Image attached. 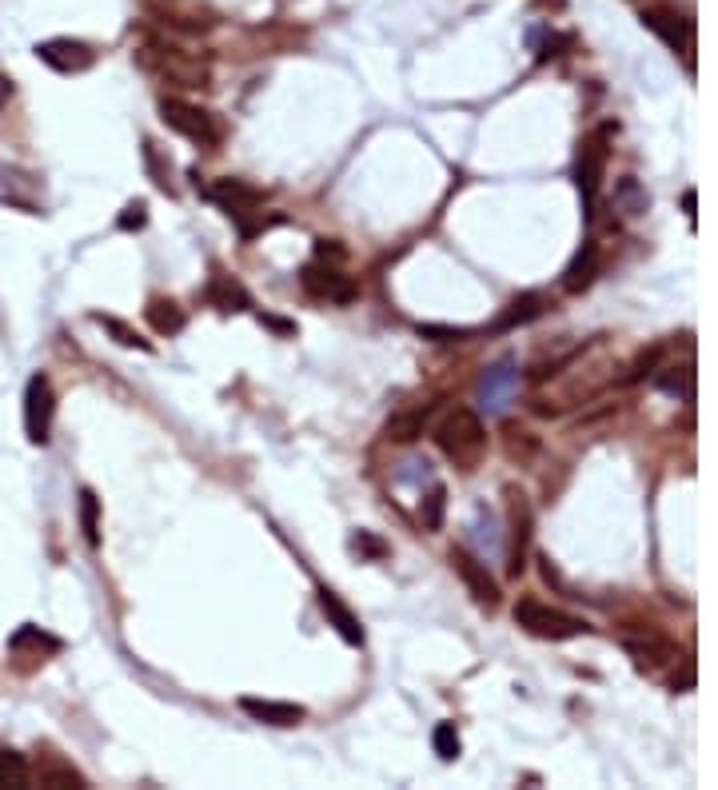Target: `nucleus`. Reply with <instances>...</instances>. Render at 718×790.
I'll list each match as a JSON object with an SVG mask.
<instances>
[{"mask_svg":"<svg viewBox=\"0 0 718 790\" xmlns=\"http://www.w3.org/2000/svg\"><path fill=\"white\" fill-rule=\"evenodd\" d=\"M435 443L439 451L459 467V471H475L479 459L487 455V427L479 419V411L471 407H451L439 427H435Z\"/></svg>","mask_w":718,"mask_h":790,"instance_id":"1","label":"nucleus"},{"mask_svg":"<svg viewBox=\"0 0 718 790\" xmlns=\"http://www.w3.org/2000/svg\"><path fill=\"white\" fill-rule=\"evenodd\" d=\"M208 192V200L212 204H220L224 212H228V220L240 228V240H256L260 232H268L272 224H284V216H264L260 208H264V192L260 188H252V184H244V180H216L212 188H204Z\"/></svg>","mask_w":718,"mask_h":790,"instance_id":"2","label":"nucleus"},{"mask_svg":"<svg viewBox=\"0 0 718 790\" xmlns=\"http://www.w3.org/2000/svg\"><path fill=\"white\" fill-rule=\"evenodd\" d=\"M515 623H519L527 635H535V639H551V643L579 639V635H587V631H591V623H587V619L567 615V611H559V607H547V603H539V599H519V603H515Z\"/></svg>","mask_w":718,"mask_h":790,"instance_id":"3","label":"nucleus"},{"mask_svg":"<svg viewBox=\"0 0 718 790\" xmlns=\"http://www.w3.org/2000/svg\"><path fill=\"white\" fill-rule=\"evenodd\" d=\"M160 120H164L172 132H180L184 140L200 144V148H216V144L224 140L220 120H216L208 108H200V104H192V100H180V96H164V100H160Z\"/></svg>","mask_w":718,"mask_h":790,"instance_id":"4","label":"nucleus"},{"mask_svg":"<svg viewBox=\"0 0 718 790\" xmlns=\"http://www.w3.org/2000/svg\"><path fill=\"white\" fill-rule=\"evenodd\" d=\"M607 140H611V128H599L579 144V156H575V184H579L587 220L595 216V200H599V188H603V172H607V156H611Z\"/></svg>","mask_w":718,"mask_h":790,"instance_id":"5","label":"nucleus"},{"mask_svg":"<svg viewBox=\"0 0 718 790\" xmlns=\"http://www.w3.org/2000/svg\"><path fill=\"white\" fill-rule=\"evenodd\" d=\"M140 60H144V68L160 72V76L172 80V84H184V88H204V84H208V64L184 56V52L172 48V44H156V40H152V44L140 52Z\"/></svg>","mask_w":718,"mask_h":790,"instance_id":"6","label":"nucleus"},{"mask_svg":"<svg viewBox=\"0 0 718 790\" xmlns=\"http://www.w3.org/2000/svg\"><path fill=\"white\" fill-rule=\"evenodd\" d=\"M52 415H56V395H52L48 376H32L24 384V435H28V443H36V447L48 443Z\"/></svg>","mask_w":718,"mask_h":790,"instance_id":"7","label":"nucleus"},{"mask_svg":"<svg viewBox=\"0 0 718 790\" xmlns=\"http://www.w3.org/2000/svg\"><path fill=\"white\" fill-rule=\"evenodd\" d=\"M300 284H304V292H308V296L328 300V304H352V300L359 296L356 280H352V276H344V272H340V264H324V260L308 264V268L300 272Z\"/></svg>","mask_w":718,"mask_h":790,"instance_id":"8","label":"nucleus"},{"mask_svg":"<svg viewBox=\"0 0 718 790\" xmlns=\"http://www.w3.org/2000/svg\"><path fill=\"white\" fill-rule=\"evenodd\" d=\"M36 56L52 68V72H60V76H80V72H88L92 64H96V52H92V44H84V40H72V36H52V40H40L36 44Z\"/></svg>","mask_w":718,"mask_h":790,"instance_id":"9","label":"nucleus"},{"mask_svg":"<svg viewBox=\"0 0 718 790\" xmlns=\"http://www.w3.org/2000/svg\"><path fill=\"white\" fill-rule=\"evenodd\" d=\"M515 388H519V368H515L511 360H503V364H495V368H487V372L479 376V384H475V403H479L487 415H499V411L511 403Z\"/></svg>","mask_w":718,"mask_h":790,"instance_id":"10","label":"nucleus"},{"mask_svg":"<svg viewBox=\"0 0 718 790\" xmlns=\"http://www.w3.org/2000/svg\"><path fill=\"white\" fill-rule=\"evenodd\" d=\"M451 567L459 571L463 587L471 591V599H475L479 607H499V583L491 579L487 563H479L467 547H451Z\"/></svg>","mask_w":718,"mask_h":790,"instance_id":"11","label":"nucleus"},{"mask_svg":"<svg viewBox=\"0 0 718 790\" xmlns=\"http://www.w3.org/2000/svg\"><path fill=\"white\" fill-rule=\"evenodd\" d=\"M0 200L12 204V208H24L32 216L44 212V204H40V180L28 176L24 168H12V164H0Z\"/></svg>","mask_w":718,"mask_h":790,"instance_id":"12","label":"nucleus"},{"mask_svg":"<svg viewBox=\"0 0 718 790\" xmlns=\"http://www.w3.org/2000/svg\"><path fill=\"white\" fill-rule=\"evenodd\" d=\"M316 599H320V611L328 615V623L340 631V639L348 643V647H363V627H359V619H356V611L332 591V587H320L316 591Z\"/></svg>","mask_w":718,"mask_h":790,"instance_id":"13","label":"nucleus"},{"mask_svg":"<svg viewBox=\"0 0 718 790\" xmlns=\"http://www.w3.org/2000/svg\"><path fill=\"white\" fill-rule=\"evenodd\" d=\"M643 24L655 36H663L667 48H675V52H687L691 48V24L675 8H643Z\"/></svg>","mask_w":718,"mask_h":790,"instance_id":"14","label":"nucleus"},{"mask_svg":"<svg viewBox=\"0 0 718 790\" xmlns=\"http://www.w3.org/2000/svg\"><path fill=\"white\" fill-rule=\"evenodd\" d=\"M240 711L256 723H268V727H296L308 719V711L300 703H276V699H240Z\"/></svg>","mask_w":718,"mask_h":790,"instance_id":"15","label":"nucleus"},{"mask_svg":"<svg viewBox=\"0 0 718 790\" xmlns=\"http://www.w3.org/2000/svg\"><path fill=\"white\" fill-rule=\"evenodd\" d=\"M595 276H599V244L587 240V244L575 252V260L567 264V272H563V292H567V296H579V292H587V288L595 284Z\"/></svg>","mask_w":718,"mask_h":790,"instance_id":"16","label":"nucleus"},{"mask_svg":"<svg viewBox=\"0 0 718 790\" xmlns=\"http://www.w3.org/2000/svg\"><path fill=\"white\" fill-rule=\"evenodd\" d=\"M204 300L212 308H220V312H248L252 308V296L244 292V284L232 280V276H224V272H212V280L204 288Z\"/></svg>","mask_w":718,"mask_h":790,"instance_id":"17","label":"nucleus"},{"mask_svg":"<svg viewBox=\"0 0 718 790\" xmlns=\"http://www.w3.org/2000/svg\"><path fill=\"white\" fill-rule=\"evenodd\" d=\"M527 535H531V507L523 495H511V575H523V555H527Z\"/></svg>","mask_w":718,"mask_h":790,"instance_id":"18","label":"nucleus"},{"mask_svg":"<svg viewBox=\"0 0 718 790\" xmlns=\"http://www.w3.org/2000/svg\"><path fill=\"white\" fill-rule=\"evenodd\" d=\"M427 419H431V403L411 407V411H395V415L387 419V439H395V443H411V439H419V435H423Z\"/></svg>","mask_w":718,"mask_h":790,"instance_id":"19","label":"nucleus"},{"mask_svg":"<svg viewBox=\"0 0 718 790\" xmlns=\"http://www.w3.org/2000/svg\"><path fill=\"white\" fill-rule=\"evenodd\" d=\"M144 316H148V324H152L156 336H176V332H184V324H188V316H184V308H180L176 300H152V304L144 308Z\"/></svg>","mask_w":718,"mask_h":790,"instance_id":"20","label":"nucleus"},{"mask_svg":"<svg viewBox=\"0 0 718 790\" xmlns=\"http://www.w3.org/2000/svg\"><path fill=\"white\" fill-rule=\"evenodd\" d=\"M539 312H543V296H539V292H523V296H515L511 308L495 320V328L507 332V328H519V324H531Z\"/></svg>","mask_w":718,"mask_h":790,"instance_id":"21","label":"nucleus"},{"mask_svg":"<svg viewBox=\"0 0 718 790\" xmlns=\"http://www.w3.org/2000/svg\"><path fill=\"white\" fill-rule=\"evenodd\" d=\"M144 168H148L152 184H156L164 196H176V184H172V160H168L152 140H144Z\"/></svg>","mask_w":718,"mask_h":790,"instance_id":"22","label":"nucleus"},{"mask_svg":"<svg viewBox=\"0 0 718 790\" xmlns=\"http://www.w3.org/2000/svg\"><path fill=\"white\" fill-rule=\"evenodd\" d=\"M92 320H96V324H100V328H104V332H108V336H112V340H116L120 348H136V352H152V344H148V340H140V332H136V328H128L124 320H116V316H104V312H96Z\"/></svg>","mask_w":718,"mask_h":790,"instance_id":"23","label":"nucleus"},{"mask_svg":"<svg viewBox=\"0 0 718 790\" xmlns=\"http://www.w3.org/2000/svg\"><path fill=\"white\" fill-rule=\"evenodd\" d=\"M419 515H423V527L427 531H439L443 527V515H447V487L443 483H431V491L419 499Z\"/></svg>","mask_w":718,"mask_h":790,"instance_id":"24","label":"nucleus"},{"mask_svg":"<svg viewBox=\"0 0 718 790\" xmlns=\"http://www.w3.org/2000/svg\"><path fill=\"white\" fill-rule=\"evenodd\" d=\"M28 783H32L28 759L20 751H4L0 747V787H28Z\"/></svg>","mask_w":718,"mask_h":790,"instance_id":"25","label":"nucleus"},{"mask_svg":"<svg viewBox=\"0 0 718 790\" xmlns=\"http://www.w3.org/2000/svg\"><path fill=\"white\" fill-rule=\"evenodd\" d=\"M80 527H84L88 547H100V499L88 487L80 491Z\"/></svg>","mask_w":718,"mask_h":790,"instance_id":"26","label":"nucleus"},{"mask_svg":"<svg viewBox=\"0 0 718 790\" xmlns=\"http://www.w3.org/2000/svg\"><path fill=\"white\" fill-rule=\"evenodd\" d=\"M8 647L12 651H20V647H36V651H60L64 643L56 639V635H48V631H40V627H32V623H24L12 639H8Z\"/></svg>","mask_w":718,"mask_h":790,"instance_id":"27","label":"nucleus"},{"mask_svg":"<svg viewBox=\"0 0 718 790\" xmlns=\"http://www.w3.org/2000/svg\"><path fill=\"white\" fill-rule=\"evenodd\" d=\"M615 200H619V208L627 212V216H639V212H647V192L639 188V180L635 176H627V180H619V188H615Z\"/></svg>","mask_w":718,"mask_h":790,"instance_id":"28","label":"nucleus"},{"mask_svg":"<svg viewBox=\"0 0 718 790\" xmlns=\"http://www.w3.org/2000/svg\"><path fill=\"white\" fill-rule=\"evenodd\" d=\"M659 388L671 395L691 399V395H695V372H691V364H687V368H667V372L659 376Z\"/></svg>","mask_w":718,"mask_h":790,"instance_id":"29","label":"nucleus"},{"mask_svg":"<svg viewBox=\"0 0 718 790\" xmlns=\"http://www.w3.org/2000/svg\"><path fill=\"white\" fill-rule=\"evenodd\" d=\"M435 755L443 763H455L459 759V735H455V723H439L435 727Z\"/></svg>","mask_w":718,"mask_h":790,"instance_id":"30","label":"nucleus"},{"mask_svg":"<svg viewBox=\"0 0 718 790\" xmlns=\"http://www.w3.org/2000/svg\"><path fill=\"white\" fill-rule=\"evenodd\" d=\"M144 224H148V204H144V200H132V204L116 216V228H120V232H140Z\"/></svg>","mask_w":718,"mask_h":790,"instance_id":"31","label":"nucleus"},{"mask_svg":"<svg viewBox=\"0 0 718 790\" xmlns=\"http://www.w3.org/2000/svg\"><path fill=\"white\" fill-rule=\"evenodd\" d=\"M419 336H423V340H435V344H459V340H467L471 332H467V328H443V324H419Z\"/></svg>","mask_w":718,"mask_h":790,"instance_id":"32","label":"nucleus"},{"mask_svg":"<svg viewBox=\"0 0 718 790\" xmlns=\"http://www.w3.org/2000/svg\"><path fill=\"white\" fill-rule=\"evenodd\" d=\"M659 360H663V348H651V352H643V356L635 360V368L627 372V380H623V384H639V380H647V376H655V368H659Z\"/></svg>","mask_w":718,"mask_h":790,"instance_id":"33","label":"nucleus"},{"mask_svg":"<svg viewBox=\"0 0 718 790\" xmlns=\"http://www.w3.org/2000/svg\"><path fill=\"white\" fill-rule=\"evenodd\" d=\"M352 551H356V555H367V559H383V555H387V543L375 539L371 531H356V535H352Z\"/></svg>","mask_w":718,"mask_h":790,"instance_id":"34","label":"nucleus"},{"mask_svg":"<svg viewBox=\"0 0 718 790\" xmlns=\"http://www.w3.org/2000/svg\"><path fill=\"white\" fill-rule=\"evenodd\" d=\"M316 260L324 264H344L348 260V248L340 240H316Z\"/></svg>","mask_w":718,"mask_h":790,"instance_id":"35","label":"nucleus"},{"mask_svg":"<svg viewBox=\"0 0 718 790\" xmlns=\"http://www.w3.org/2000/svg\"><path fill=\"white\" fill-rule=\"evenodd\" d=\"M695 208H699V192H695V188H687V192H683V212H687V220H691V224H695V216H699Z\"/></svg>","mask_w":718,"mask_h":790,"instance_id":"36","label":"nucleus"},{"mask_svg":"<svg viewBox=\"0 0 718 790\" xmlns=\"http://www.w3.org/2000/svg\"><path fill=\"white\" fill-rule=\"evenodd\" d=\"M260 324H268V328H276V332H296L288 320H276V316H260Z\"/></svg>","mask_w":718,"mask_h":790,"instance_id":"37","label":"nucleus"},{"mask_svg":"<svg viewBox=\"0 0 718 790\" xmlns=\"http://www.w3.org/2000/svg\"><path fill=\"white\" fill-rule=\"evenodd\" d=\"M8 96H12V80H8L4 72H0V108L8 104Z\"/></svg>","mask_w":718,"mask_h":790,"instance_id":"38","label":"nucleus"}]
</instances>
